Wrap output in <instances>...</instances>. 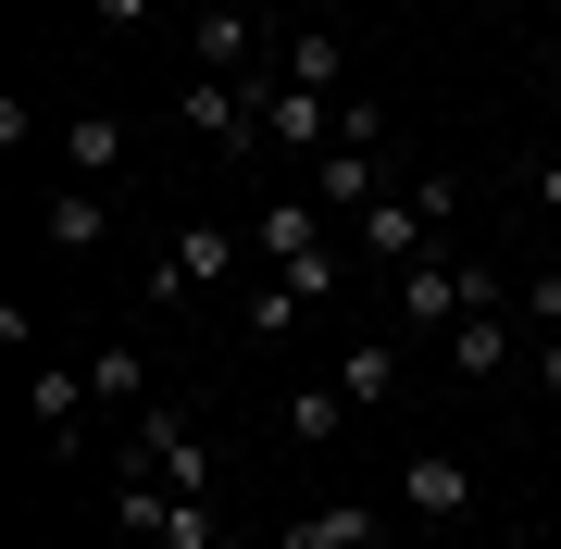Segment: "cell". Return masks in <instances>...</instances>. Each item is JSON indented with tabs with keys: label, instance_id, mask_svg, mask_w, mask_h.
<instances>
[{
	"label": "cell",
	"instance_id": "cell-1",
	"mask_svg": "<svg viewBox=\"0 0 561 549\" xmlns=\"http://www.w3.org/2000/svg\"><path fill=\"white\" fill-rule=\"evenodd\" d=\"M486 300H512V275H500V263L424 250V263H400V275H387V338H400V350H437L461 312H486Z\"/></svg>",
	"mask_w": 561,
	"mask_h": 549
},
{
	"label": "cell",
	"instance_id": "cell-2",
	"mask_svg": "<svg viewBox=\"0 0 561 549\" xmlns=\"http://www.w3.org/2000/svg\"><path fill=\"white\" fill-rule=\"evenodd\" d=\"M113 474H125V488H187V500H225V462H213V437L187 425L175 400L125 412V449H113Z\"/></svg>",
	"mask_w": 561,
	"mask_h": 549
},
{
	"label": "cell",
	"instance_id": "cell-3",
	"mask_svg": "<svg viewBox=\"0 0 561 549\" xmlns=\"http://www.w3.org/2000/svg\"><path fill=\"white\" fill-rule=\"evenodd\" d=\"M449 213H461V187H449V175H400L375 213H350V263H387V275L424 263V250L449 238Z\"/></svg>",
	"mask_w": 561,
	"mask_h": 549
},
{
	"label": "cell",
	"instance_id": "cell-4",
	"mask_svg": "<svg viewBox=\"0 0 561 549\" xmlns=\"http://www.w3.org/2000/svg\"><path fill=\"white\" fill-rule=\"evenodd\" d=\"M175 125L213 138L225 163H275V138H262V88H238V76H187L175 88Z\"/></svg>",
	"mask_w": 561,
	"mask_h": 549
},
{
	"label": "cell",
	"instance_id": "cell-5",
	"mask_svg": "<svg viewBox=\"0 0 561 549\" xmlns=\"http://www.w3.org/2000/svg\"><path fill=\"white\" fill-rule=\"evenodd\" d=\"M113 525L138 549H225V500H187V488H125L113 474Z\"/></svg>",
	"mask_w": 561,
	"mask_h": 549
},
{
	"label": "cell",
	"instance_id": "cell-6",
	"mask_svg": "<svg viewBox=\"0 0 561 549\" xmlns=\"http://www.w3.org/2000/svg\"><path fill=\"white\" fill-rule=\"evenodd\" d=\"M238 250H250V238H238L225 213H187L175 238H162V263H150V300H201V287H225Z\"/></svg>",
	"mask_w": 561,
	"mask_h": 549
},
{
	"label": "cell",
	"instance_id": "cell-7",
	"mask_svg": "<svg viewBox=\"0 0 561 549\" xmlns=\"http://www.w3.org/2000/svg\"><path fill=\"white\" fill-rule=\"evenodd\" d=\"M187 50H201V76L275 88V50H287V38H262V13H250V0H213V13H187Z\"/></svg>",
	"mask_w": 561,
	"mask_h": 549
},
{
	"label": "cell",
	"instance_id": "cell-8",
	"mask_svg": "<svg viewBox=\"0 0 561 549\" xmlns=\"http://www.w3.org/2000/svg\"><path fill=\"white\" fill-rule=\"evenodd\" d=\"M512 350H524V312H512V300H486V312H461V325L424 350V363L461 375V387H486V375H512Z\"/></svg>",
	"mask_w": 561,
	"mask_h": 549
},
{
	"label": "cell",
	"instance_id": "cell-9",
	"mask_svg": "<svg viewBox=\"0 0 561 549\" xmlns=\"http://www.w3.org/2000/svg\"><path fill=\"white\" fill-rule=\"evenodd\" d=\"M262 138H275V163H324V150H337V101H324V88H262Z\"/></svg>",
	"mask_w": 561,
	"mask_h": 549
},
{
	"label": "cell",
	"instance_id": "cell-10",
	"mask_svg": "<svg viewBox=\"0 0 561 549\" xmlns=\"http://www.w3.org/2000/svg\"><path fill=\"white\" fill-rule=\"evenodd\" d=\"M300 187H312V201H324V213L350 225V213H375L387 187H400V163H387V150H350V138H337V150H324V163H312Z\"/></svg>",
	"mask_w": 561,
	"mask_h": 549
},
{
	"label": "cell",
	"instance_id": "cell-11",
	"mask_svg": "<svg viewBox=\"0 0 561 549\" xmlns=\"http://www.w3.org/2000/svg\"><path fill=\"white\" fill-rule=\"evenodd\" d=\"M38 238L62 250V263H88V250L113 238V187H88V175H62L50 201H38Z\"/></svg>",
	"mask_w": 561,
	"mask_h": 549
},
{
	"label": "cell",
	"instance_id": "cell-12",
	"mask_svg": "<svg viewBox=\"0 0 561 549\" xmlns=\"http://www.w3.org/2000/svg\"><path fill=\"white\" fill-rule=\"evenodd\" d=\"M461 512H474V474L449 449H412L400 462V525H461Z\"/></svg>",
	"mask_w": 561,
	"mask_h": 549
},
{
	"label": "cell",
	"instance_id": "cell-13",
	"mask_svg": "<svg viewBox=\"0 0 561 549\" xmlns=\"http://www.w3.org/2000/svg\"><path fill=\"white\" fill-rule=\"evenodd\" d=\"M324 225H337V213H324L312 187H275V201L250 213V250H262V263H300V250H324Z\"/></svg>",
	"mask_w": 561,
	"mask_h": 549
},
{
	"label": "cell",
	"instance_id": "cell-14",
	"mask_svg": "<svg viewBox=\"0 0 561 549\" xmlns=\"http://www.w3.org/2000/svg\"><path fill=\"white\" fill-rule=\"evenodd\" d=\"M62 175H88V187H125V113H62Z\"/></svg>",
	"mask_w": 561,
	"mask_h": 549
},
{
	"label": "cell",
	"instance_id": "cell-15",
	"mask_svg": "<svg viewBox=\"0 0 561 549\" xmlns=\"http://www.w3.org/2000/svg\"><path fill=\"white\" fill-rule=\"evenodd\" d=\"M337 387H350V412H387V400L412 387V350H400V338H350V350H337Z\"/></svg>",
	"mask_w": 561,
	"mask_h": 549
},
{
	"label": "cell",
	"instance_id": "cell-16",
	"mask_svg": "<svg viewBox=\"0 0 561 549\" xmlns=\"http://www.w3.org/2000/svg\"><path fill=\"white\" fill-rule=\"evenodd\" d=\"M387 537V512L375 500H312V512H287V537L275 549H375Z\"/></svg>",
	"mask_w": 561,
	"mask_h": 549
},
{
	"label": "cell",
	"instance_id": "cell-17",
	"mask_svg": "<svg viewBox=\"0 0 561 549\" xmlns=\"http://www.w3.org/2000/svg\"><path fill=\"white\" fill-rule=\"evenodd\" d=\"M275 76H287V88H324V101H350V38H337V25H287Z\"/></svg>",
	"mask_w": 561,
	"mask_h": 549
},
{
	"label": "cell",
	"instance_id": "cell-18",
	"mask_svg": "<svg viewBox=\"0 0 561 549\" xmlns=\"http://www.w3.org/2000/svg\"><path fill=\"white\" fill-rule=\"evenodd\" d=\"M25 412H38L50 449H88V412H101V400H88V363L76 375H25Z\"/></svg>",
	"mask_w": 561,
	"mask_h": 549
},
{
	"label": "cell",
	"instance_id": "cell-19",
	"mask_svg": "<svg viewBox=\"0 0 561 549\" xmlns=\"http://www.w3.org/2000/svg\"><path fill=\"white\" fill-rule=\"evenodd\" d=\"M238 325H250L262 350H275V338H300V325H312V300H300V287H287V275H262L250 300H238Z\"/></svg>",
	"mask_w": 561,
	"mask_h": 549
},
{
	"label": "cell",
	"instance_id": "cell-20",
	"mask_svg": "<svg viewBox=\"0 0 561 549\" xmlns=\"http://www.w3.org/2000/svg\"><path fill=\"white\" fill-rule=\"evenodd\" d=\"M88 400L101 412H150V363L138 350H88Z\"/></svg>",
	"mask_w": 561,
	"mask_h": 549
},
{
	"label": "cell",
	"instance_id": "cell-21",
	"mask_svg": "<svg viewBox=\"0 0 561 549\" xmlns=\"http://www.w3.org/2000/svg\"><path fill=\"white\" fill-rule=\"evenodd\" d=\"M337 425H350V387H287V437L300 449H324Z\"/></svg>",
	"mask_w": 561,
	"mask_h": 549
},
{
	"label": "cell",
	"instance_id": "cell-22",
	"mask_svg": "<svg viewBox=\"0 0 561 549\" xmlns=\"http://www.w3.org/2000/svg\"><path fill=\"white\" fill-rule=\"evenodd\" d=\"M512 312H524V325H537V338H561V263H537V275H512Z\"/></svg>",
	"mask_w": 561,
	"mask_h": 549
},
{
	"label": "cell",
	"instance_id": "cell-23",
	"mask_svg": "<svg viewBox=\"0 0 561 549\" xmlns=\"http://www.w3.org/2000/svg\"><path fill=\"white\" fill-rule=\"evenodd\" d=\"M524 387H537V400H561V338H537V350H524Z\"/></svg>",
	"mask_w": 561,
	"mask_h": 549
},
{
	"label": "cell",
	"instance_id": "cell-24",
	"mask_svg": "<svg viewBox=\"0 0 561 549\" xmlns=\"http://www.w3.org/2000/svg\"><path fill=\"white\" fill-rule=\"evenodd\" d=\"M101 25H162V0H88Z\"/></svg>",
	"mask_w": 561,
	"mask_h": 549
},
{
	"label": "cell",
	"instance_id": "cell-25",
	"mask_svg": "<svg viewBox=\"0 0 561 549\" xmlns=\"http://www.w3.org/2000/svg\"><path fill=\"white\" fill-rule=\"evenodd\" d=\"M524 187H537V201L561 213V150H549V163H524Z\"/></svg>",
	"mask_w": 561,
	"mask_h": 549
},
{
	"label": "cell",
	"instance_id": "cell-26",
	"mask_svg": "<svg viewBox=\"0 0 561 549\" xmlns=\"http://www.w3.org/2000/svg\"><path fill=\"white\" fill-rule=\"evenodd\" d=\"M375 549H424V525H387V537H375Z\"/></svg>",
	"mask_w": 561,
	"mask_h": 549
},
{
	"label": "cell",
	"instance_id": "cell-27",
	"mask_svg": "<svg viewBox=\"0 0 561 549\" xmlns=\"http://www.w3.org/2000/svg\"><path fill=\"white\" fill-rule=\"evenodd\" d=\"M162 13H175V25H187V13H213V0H162Z\"/></svg>",
	"mask_w": 561,
	"mask_h": 549
}]
</instances>
